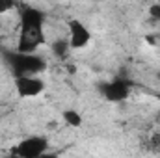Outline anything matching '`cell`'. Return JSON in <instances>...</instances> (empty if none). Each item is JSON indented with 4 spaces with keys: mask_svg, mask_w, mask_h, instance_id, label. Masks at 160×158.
<instances>
[{
    "mask_svg": "<svg viewBox=\"0 0 160 158\" xmlns=\"http://www.w3.org/2000/svg\"><path fill=\"white\" fill-rule=\"evenodd\" d=\"M62 119H63L65 125L71 126V128H78V126H82V116H80L78 110H73V108L63 110V112H62Z\"/></svg>",
    "mask_w": 160,
    "mask_h": 158,
    "instance_id": "obj_8",
    "label": "cell"
},
{
    "mask_svg": "<svg viewBox=\"0 0 160 158\" xmlns=\"http://www.w3.org/2000/svg\"><path fill=\"white\" fill-rule=\"evenodd\" d=\"M13 6H15V0H0V15L8 13Z\"/></svg>",
    "mask_w": 160,
    "mask_h": 158,
    "instance_id": "obj_9",
    "label": "cell"
},
{
    "mask_svg": "<svg viewBox=\"0 0 160 158\" xmlns=\"http://www.w3.org/2000/svg\"><path fill=\"white\" fill-rule=\"evenodd\" d=\"M67 30H69L67 39H69V45H71L73 50H80V48H84V47L89 45V41H91V32H89V28H88L82 21L71 19V21L67 22Z\"/></svg>",
    "mask_w": 160,
    "mask_h": 158,
    "instance_id": "obj_6",
    "label": "cell"
},
{
    "mask_svg": "<svg viewBox=\"0 0 160 158\" xmlns=\"http://www.w3.org/2000/svg\"><path fill=\"white\" fill-rule=\"evenodd\" d=\"M157 80H158V84H160V71L157 73Z\"/></svg>",
    "mask_w": 160,
    "mask_h": 158,
    "instance_id": "obj_12",
    "label": "cell"
},
{
    "mask_svg": "<svg viewBox=\"0 0 160 158\" xmlns=\"http://www.w3.org/2000/svg\"><path fill=\"white\" fill-rule=\"evenodd\" d=\"M4 62L8 63L13 77H24V75H39L47 69L45 58H41L36 52H21V50H8L4 54Z\"/></svg>",
    "mask_w": 160,
    "mask_h": 158,
    "instance_id": "obj_2",
    "label": "cell"
},
{
    "mask_svg": "<svg viewBox=\"0 0 160 158\" xmlns=\"http://www.w3.org/2000/svg\"><path fill=\"white\" fill-rule=\"evenodd\" d=\"M149 15H151L155 21L160 22V4H153V6L149 7Z\"/></svg>",
    "mask_w": 160,
    "mask_h": 158,
    "instance_id": "obj_10",
    "label": "cell"
},
{
    "mask_svg": "<svg viewBox=\"0 0 160 158\" xmlns=\"http://www.w3.org/2000/svg\"><path fill=\"white\" fill-rule=\"evenodd\" d=\"M2 43H4V39H2V34H0V50H2Z\"/></svg>",
    "mask_w": 160,
    "mask_h": 158,
    "instance_id": "obj_11",
    "label": "cell"
},
{
    "mask_svg": "<svg viewBox=\"0 0 160 158\" xmlns=\"http://www.w3.org/2000/svg\"><path fill=\"white\" fill-rule=\"evenodd\" d=\"M71 45H69V39L65 37H60V39H54L50 43V52L56 60H67L69 52H71Z\"/></svg>",
    "mask_w": 160,
    "mask_h": 158,
    "instance_id": "obj_7",
    "label": "cell"
},
{
    "mask_svg": "<svg viewBox=\"0 0 160 158\" xmlns=\"http://www.w3.org/2000/svg\"><path fill=\"white\" fill-rule=\"evenodd\" d=\"M45 21L47 15L38 7H24L19 15L21 36L17 50L21 52H36L45 43Z\"/></svg>",
    "mask_w": 160,
    "mask_h": 158,
    "instance_id": "obj_1",
    "label": "cell"
},
{
    "mask_svg": "<svg viewBox=\"0 0 160 158\" xmlns=\"http://www.w3.org/2000/svg\"><path fill=\"white\" fill-rule=\"evenodd\" d=\"M15 91L21 99H34L45 91V82L39 78V75L15 77Z\"/></svg>",
    "mask_w": 160,
    "mask_h": 158,
    "instance_id": "obj_5",
    "label": "cell"
},
{
    "mask_svg": "<svg viewBox=\"0 0 160 158\" xmlns=\"http://www.w3.org/2000/svg\"><path fill=\"white\" fill-rule=\"evenodd\" d=\"M48 145L50 143H48L47 136L34 134V136H28V138L21 140L17 143V147L13 149V155L21 158H39L43 155H47Z\"/></svg>",
    "mask_w": 160,
    "mask_h": 158,
    "instance_id": "obj_3",
    "label": "cell"
},
{
    "mask_svg": "<svg viewBox=\"0 0 160 158\" xmlns=\"http://www.w3.org/2000/svg\"><path fill=\"white\" fill-rule=\"evenodd\" d=\"M99 91L108 102H123L130 97V82L125 78H114L110 82H102Z\"/></svg>",
    "mask_w": 160,
    "mask_h": 158,
    "instance_id": "obj_4",
    "label": "cell"
}]
</instances>
